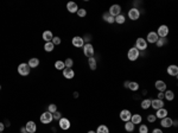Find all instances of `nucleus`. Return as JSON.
Here are the masks:
<instances>
[{"label":"nucleus","instance_id":"19","mask_svg":"<svg viewBox=\"0 0 178 133\" xmlns=\"http://www.w3.org/2000/svg\"><path fill=\"white\" fill-rule=\"evenodd\" d=\"M130 121L133 124V125H140V124L143 122V117L140 115V114H132Z\"/></svg>","mask_w":178,"mask_h":133},{"label":"nucleus","instance_id":"36","mask_svg":"<svg viewBox=\"0 0 178 133\" xmlns=\"http://www.w3.org/2000/svg\"><path fill=\"white\" fill-rule=\"evenodd\" d=\"M139 133H148V127H147V125L140 124V126H139Z\"/></svg>","mask_w":178,"mask_h":133},{"label":"nucleus","instance_id":"45","mask_svg":"<svg viewBox=\"0 0 178 133\" xmlns=\"http://www.w3.org/2000/svg\"><path fill=\"white\" fill-rule=\"evenodd\" d=\"M130 82H131V81H125L124 87H125V88H128V84H130Z\"/></svg>","mask_w":178,"mask_h":133},{"label":"nucleus","instance_id":"21","mask_svg":"<svg viewBox=\"0 0 178 133\" xmlns=\"http://www.w3.org/2000/svg\"><path fill=\"white\" fill-rule=\"evenodd\" d=\"M167 114H169V112H167L166 108H160V109H157L154 115H156L157 119H163V118L167 117Z\"/></svg>","mask_w":178,"mask_h":133},{"label":"nucleus","instance_id":"3","mask_svg":"<svg viewBox=\"0 0 178 133\" xmlns=\"http://www.w3.org/2000/svg\"><path fill=\"white\" fill-rule=\"evenodd\" d=\"M94 52H95L94 46H93L90 43H87V44L83 45V54H84V56L88 57V58H90V57H94Z\"/></svg>","mask_w":178,"mask_h":133},{"label":"nucleus","instance_id":"10","mask_svg":"<svg viewBox=\"0 0 178 133\" xmlns=\"http://www.w3.org/2000/svg\"><path fill=\"white\" fill-rule=\"evenodd\" d=\"M158 38H159V37H158L157 32L151 31V32H148L147 36H146V42L147 43H151V44H156L157 41H158Z\"/></svg>","mask_w":178,"mask_h":133},{"label":"nucleus","instance_id":"13","mask_svg":"<svg viewBox=\"0 0 178 133\" xmlns=\"http://www.w3.org/2000/svg\"><path fill=\"white\" fill-rule=\"evenodd\" d=\"M160 125L164 128H169V127H171L173 125V120L170 117H165V118L160 119Z\"/></svg>","mask_w":178,"mask_h":133},{"label":"nucleus","instance_id":"33","mask_svg":"<svg viewBox=\"0 0 178 133\" xmlns=\"http://www.w3.org/2000/svg\"><path fill=\"white\" fill-rule=\"evenodd\" d=\"M55 68L57 70H63L65 68V65H64V62L63 61H56L55 62Z\"/></svg>","mask_w":178,"mask_h":133},{"label":"nucleus","instance_id":"23","mask_svg":"<svg viewBox=\"0 0 178 133\" xmlns=\"http://www.w3.org/2000/svg\"><path fill=\"white\" fill-rule=\"evenodd\" d=\"M29 66L30 68H37V66L39 65V60L37 58V57H32V58L29 60Z\"/></svg>","mask_w":178,"mask_h":133},{"label":"nucleus","instance_id":"42","mask_svg":"<svg viewBox=\"0 0 178 133\" xmlns=\"http://www.w3.org/2000/svg\"><path fill=\"white\" fill-rule=\"evenodd\" d=\"M152 133H164L162 128H153L152 130Z\"/></svg>","mask_w":178,"mask_h":133},{"label":"nucleus","instance_id":"22","mask_svg":"<svg viewBox=\"0 0 178 133\" xmlns=\"http://www.w3.org/2000/svg\"><path fill=\"white\" fill-rule=\"evenodd\" d=\"M102 18H103V20L105 22H107L108 24H113L114 22H115V18L114 17H112L108 12H105L103 13V16H102Z\"/></svg>","mask_w":178,"mask_h":133},{"label":"nucleus","instance_id":"1","mask_svg":"<svg viewBox=\"0 0 178 133\" xmlns=\"http://www.w3.org/2000/svg\"><path fill=\"white\" fill-rule=\"evenodd\" d=\"M139 56H140V51L138 50L135 46L131 48V49L127 51V57L130 61H137L138 58H139Z\"/></svg>","mask_w":178,"mask_h":133},{"label":"nucleus","instance_id":"41","mask_svg":"<svg viewBox=\"0 0 178 133\" xmlns=\"http://www.w3.org/2000/svg\"><path fill=\"white\" fill-rule=\"evenodd\" d=\"M51 42H52L54 45H59V44H61V38H59V37H54Z\"/></svg>","mask_w":178,"mask_h":133},{"label":"nucleus","instance_id":"43","mask_svg":"<svg viewBox=\"0 0 178 133\" xmlns=\"http://www.w3.org/2000/svg\"><path fill=\"white\" fill-rule=\"evenodd\" d=\"M157 99L163 100V99H164V93H162V92H159V93H158V95H157Z\"/></svg>","mask_w":178,"mask_h":133},{"label":"nucleus","instance_id":"18","mask_svg":"<svg viewBox=\"0 0 178 133\" xmlns=\"http://www.w3.org/2000/svg\"><path fill=\"white\" fill-rule=\"evenodd\" d=\"M62 71H63V76L68 80H71L75 76V71L73 70V68H64Z\"/></svg>","mask_w":178,"mask_h":133},{"label":"nucleus","instance_id":"26","mask_svg":"<svg viewBox=\"0 0 178 133\" xmlns=\"http://www.w3.org/2000/svg\"><path fill=\"white\" fill-rule=\"evenodd\" d=\"M140 106L143 109H148L151 107V99H144L140 103Z\"/></svg>","mask_w":178,"mask_h":133},{"label":"nucleus","instance_id":"31","mask_svg":"<svg viewBox=\"0 0 178 133\" xmlns=\"http://www.w3.org/2000/svg\"><path fill=\"white\" fill-rule=\"evenodd\" d=\"M96 133H109V128L106 125H100L96 130Z\"/></svg>","mask_w":178,"mask_h":133},{"label":"nucleus","instance_id":"46","mask_svg":"<svg viewBox=\"0 0 178 133\" xmlns=\"http://www.w3.org/2000/svg\"><path fill=\"white\" fill-rule=\"evenodd\" d=\"M88 133H96L95 131H88Z\"/></svg>","mask_w":178,"mask_h":133},{"label":"nucleus","instance_id":"11","mask_svg":"<svg viewBox=\"0 0 178 133\" xmlns=\"http://www.w3.org/2000/svg\"><path fill=\"white\" fill-rule=\"evenodd\" d=\"M58 125H59V127H61L63 131H67V130H69L70 128V121H69V119H67V118H61L59 119V121H58Z\"/></svg>","mask_w":178,"mask_h":133},{"label":"nucleus","instance_id":"14","mask_svg":"<svg viewBox=\"0 0 178 133\" xmlns=\"http://www.w3.org/2000/svg\"><path fill=\"white\" fill-rule=\"evenodd\" d=\"M154 86H156V89H157L158 92H162V93H164V92L166 90V88H167V86H166L165 81H163V80H158V81H156Z\"/></svg>","mask_w":178,"mask_h":133},{"label":"nucleus","instance_id":"27","mask_svg":"<svg viewBox=\"0 0 178 133\" xmlns=\"http://www.w3.org/2000/svg\"><path fill=\"white\" fill-rule=\"evenodd\" d=\"M125 130H126V132H134V130H135V125H133V124L131 122V121H127V122H125Z\"/></svg>","mask_w":178,"mask_h":133},{"label":"nucleus","instance_id":"2","mask_svg":"<svg viewBox=\"0 0 178 133\" xmlns=\"http://www.w3.org/2000/svg\"><path fill=\"white\" fill-rule=\"evenodd\" d=\"M18 73H19V75H22V76H29V74H30V71H31V68L29 66V64L27 63H20L18 65Z\"/></svg>","mask_w":178,"mask_h":133},{"label":"nucleus","instance_id":"6","mask_svg":"<svg viewBox=\"0 0 178 133\" xmlns=\"http://www.w3.org/2000/svg\"><path fill=\"white\" fill-rule=\"evenodd\" d=\"M54 120V118H52V113H50V112H44L42 115H41V122L42 124H44V125H46V124H50L51 121Z\"/></svg>","mask_w":178,"mask_h":133},{"label":"nucleus","instance_id":"48","mask_svg":"<svg viewBox=\"0 0 178 133\" xmlns=\"http://www.w3.org/2000/svg\"><path fill=\"white\" fill-rule=\"evenodd\" d=\"M0 133H3V132H0Z\"/></svg>","mask_w":178,"mask_h":133},{"label":"nucleus","instance_id":"44","mask_svg":"<svg viewBox=\"0 0 178 133\" xmlns=\"http://www.w3.org/2000/svg\"><path fill=\"white\" fill-rule=\"evenodd\" d=\"M4 130H5V125L3 122H0V132H3Z\"/></svg>","mask_w":178,"mask_h":133},{"label":"nucleus","instance_id":"38","mask_svg":"<svg viewBox=\"0 0 178 133\" xmlns=\"http://www.w3.org/2000/svg\"><path fill=\"white\" fill-rule=\"evenodd\" d=\"M56 111H57V106H56V105H54V103L49 105V107H48V112H50V113H55Z\"/></svg>","mask_w":178,"mask_h":133},{"label":"nucleus","instance_id":"47","mask_svg":"<svg viewBox=\"0 0 178 133\" xmlns=\"http://www.w3.org/2000/svg\"><path fill=\"white\" fill-rule=\"evenodd\" d=\"M0 90H1V86H0Z\"/></svg>","mask_w":178,"mask_h":133},{"label":"nucleus","instance_id":"39","mask_svg":"<svg viewBox=\"0 0 178 133\" xmlns=\"http://www.w3.org/2000/svg\"><path fill=\"white\" fill-rule=\"evenodd\" d=\"M156 120H157V118H156L154 114H148V115H147V121L150 124H153Z\"/></svg>","mask_w":178,"mask_h":133},{"label":"nucleus","instance_id":"12","mask_svg":"<svg viewBox=\"0 0 178 133\" xmlns=\"http://www.w3.org/2000/svg\"><path fill=\"white\" fill-rule=\"evenodd\" d=\"M164 101L163 100H159V99H154V100H151V107L154 108L156 111L157 109H160V108H164Z\"/></svg>","mask_w":178,"mask_h":133},{"label":"nucleus","instance_id":"9","mask_svg":"<svg viewBox=\"0 0 178 133\" xmlns=\"http://www.w3.org/2000/svg\"><path fill=\"white\" fill-rule=\"evenodd\" d=\"M119 117H120V119H121L122 121L127 122V121H130V120H131L132 113H131L130 109H122V111L120 112V114H119Z\"/></svg>","mask_w":178,"mask_h":133},{"label":"nucleus","instance_id":"16","mask_svg":"<svg viewBox=\"0 0 178 133\" xmlns=\"http://www.w3.org/2000/svg\"><path fill=\"white\" fill-rule=\"evenodd\" d=\"M25 130L27 133H35L37 131V125H36V122L35 121H27L26 122V126H25Z\"/></svg>","mask_w":178,"mask_h":133},{"label":"nucleus","instance_id":"7","mask_svg":"<svg viewBox=\"0 0 178 133\" xmlns=\"http://www.w3.org/2000/svg\"><path fill=\"white\" fill-rule=\"evenodd\" d=\"M108 13H109L112 17H116L119 14H121V6L120 5H118V4H114L109 7V11H108Z\"/></svg>","mask_w":178,"mask_h":133},{"label":"nucleus","instance_id":"17","mask_svg":"<svg viewBox=\"0 0 178 133\" xmlns=\"http://www.w3.org/2000/svg\"><path fill=\"white\" fill-rule=\"evenodd\" d=\"M71 43H73V45H74V46H76V48H83V45H84V41H83V38H82V37H80V36H76V37H74V38H73V41H71Z\"/></svg>","mask_w":178,"mask_h":133},{"label":"nucleus","instance_id":"20","mask_svg":"<svg viewBox=\"0 0 178 133\" xmlns=\"http://www.w3.org/2000/svg\"><path fill=\"white\" fill-rule=\"evenodd\" d=\"M67 10L70 13H76L77 11H78V6H77V4L76 3H74V1H69L68 4H67Z\"/></svg>","mask_w":178,"mask_h":133},{"label":"nucleus","instance_id":"37","mask_svg":"<svg viewBox=\"0 0 178 133\" xmlns=\"http://www.w3.org/2000/svg\"><path fill=\"white\" fill-rule=\"evenodd\" d=\"M64 65H65V68H71V66L74 65V61L71 58H67L64 61Z\"/></svg>","mask_w":178,"mask_h":133},{"label":"nucleus","instance_id":"40","mask_svg":"<svg viewBox=\"0 0 178 133\" xmlns=\"http://www.w3.org/2000/svg\"><path fill=\"white\" fill-rule=\"evenodd\" d=\"M52 118H54V120H59L62 118V115H61V113H59L58 111H56L55 113H52Z\"/></svg>","mask_w":178,"mask_h":133},{"label":"nucleus","instance_id":"32","mask_svg":"<svg viewBox=\"0 0 178 133\" xmlns=\"http://www.w3.org/2000/svg\"><path fill=\"white\" fill-rule=\"evenodd\" d=\"M128 89H131L132 92H137L138 89H139V83L138 82H130V84H128Z\"/></svg>","mask_w":178,"mask_h":133},{"label":"nucleus","instance_id":"5","mask_svg":"<svg viewBox=\"0 0 178 133\" xmlns=\"http://www.w3.org/2000/svg\"><path fill=\"white\" fill-rule=\"evenodd\" d=\"M170 30H169V27H167L166 25H160L159 27H158V30H157V35L159 38H166L167 35H169Z\"/></svg>","mask_w":178,"mask_h":133},{"label":"nucleus","instance_id":"29","mask_svg":"<svg viewBox=\"0 0 178 133\" xmlns=\"http://www.w3.org/2000/svg\"><path fill=\"white\" fill-rule=\"evenodd\" d=\"M88 64H89V68L92 70H95L96 69V60L95 57H90V58H88Z\"/></svg>","mask_w":178,"mask_h":133},{"label":"nucleus","instance_id":"34","mask_svg":"<svg viewBox=\"0 0 178 133\" xmlns=\"http://www.w3.org/2000/svg\"><path fill=\"white\" fill-rule=\"evenodd\" d=\"M166 42H167L166 38H158V41H157L156 44H157L158 48H162V46H164V45L166 44Z\"/></svg>","mask_w":178,"mask_h":133},{"label":"nucleus","instance_id":"24","mask_svg":"<svg viewBox=\"0 0 178 133\" xmlns=\"http://www.w3.org/2000/svg\"><path fill=\"white\" fill-rule=\"evenodd\" d=\"M52 38H54V35H52L51 31L48 30V31H44V32H43V39L45 41V43H46V42H51Z\"/></svg>","mask_w":178,"mask_h":133},{"label":"nucleus","instance_id":"30","mask_svg":"<svg viewBox=\"0 0 178 133\" xmlns=\"http://www.w3.org/2000/svg\"><path fill=\"white\" fill-rule=\"evenodd\" d=\"M125 22H126V17H125V14L121 13V14H119V16L115 17V23H116V24H120V25H121V24H124Z\"/></svg>","mask_w":178,"mask_h":133},{"label":"nucleus","instance_id":"4","mask_svg":"<svg viewBox=\"0 0 178 133\" xmlns=\"http://www.w3.org/2000/svg\"><path fill=\"white\" fill-rule=\"evenodd\" d=\"M135 48L139 51H144L147 49V42L145 38L143 37H139V38H137V42H135Z\"/></svg>","mask_w":178,"mask_h":133},{"label":"nucleus","instance_id":"35","mask_svg":"<svg viewBox=\"0 0 178 133\" xmlns=\"http://www.w3.org/2000/svg\"><path fill=\"white\" fill-rule=\"evenodd\" d=\"M76 13H77V16L80 17V18H83V17H86V16H87V11H86V8H78V11H77Z\"/></svg>","mask_w":178,"mask_h":133},{"label":"nucleus","instance_id":"25","mask_svg":"<svg viewBox=\"0 0 178 133\" xmlns=\"http://www.w3.org/2000/svg\"><path fill=\"white\" fill-rule=\"evenodd\" d=\"M164 99H166L167 101H172L175 99V93L172 90H165L164 92Z\"/></svg>","mask_w":178,"mask_h":133},{"label":"nucleus","instance_id":"49","mask_svg":"<svg viewBox=\"0 0 178 133\" xmlns=\"http://www.w3.org/2000/svg\"><path fill=\"white\" fill-rule=\"evenodd\" d=\"M25 133H27V132H25Z\"/></svg>","mask_w":178,"mask_h":133},{"label":"nucleus","instance_id":"8","mask_svg":"<svg viewBox=\"0 0 178 133\" xmlns=\"http://www.w3.org/2000/svg\"><path fill=\"white\" fill-rule=\"evenodd\" d=\"M128 18H130L131 20H138V19L140 18V11L135 7L131 8L130 11H128Z\"/></svg>","mask_w":178,"mask_h":133},{"label":"nucleus","instance_id":"15","mask_svg":"<svg viewBox=\"0 0 178 133\" xmlns=\"http://www.w3.org/2000/svg\"><path fill=\"white\" fill-rule=\"evenodd\" d=\"M166 73L169 74L170 76H173V77H177V75H178V66L176 64H171L167 66V69H166Z\"/></svg>","mask_w":178,"mask_h":133},{"label":"nucleus","instance_id":"28","mask_svg":"<svg viewBox=\"0 0 178 133\" xmlns=\"http://www.w3.org/2000/svg\"><path fill=\"white\" fill-rule=\"evenodd\" d=\"M54 49H55V45L52 44V42H46V43L44 44V50H45L46 52H51Z\"/></svg>","mask_w":178,"mask_h":133}]
</instances>
